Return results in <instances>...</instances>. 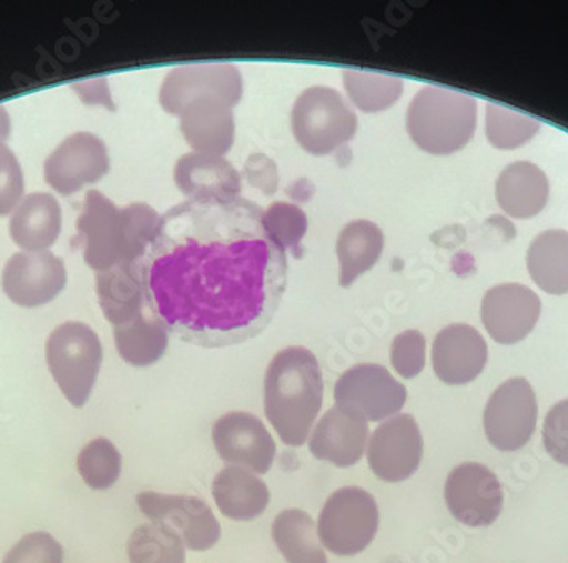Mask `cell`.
<instances>
[{
  "label": "cell",
  "mask_w": 568,
  "mask_h": 563,
  "mask_svg": "<svg viewBox=\"0 0 568 563\" xmlns=\"http://www.w3.org/2000/svg\"><path fill=\"white\" fill-rule=\"evenodd\" d=\"M136 265L150 313L210 350L257 338L288 286V255L244 197L169 208Z\"/></svg>",
  "instance_id": "obj_1"
},
{
  "label": "cell",
  "mask_w": 568,
  "mask_h": 563,
  "mask_svg": "<svg viewBox=\"0 0 568 563\" xmlns=\"http://www.w3.org/2000/svg\"><path fill=\"white\" fill-rule=\"evenodd\" d=\"M324 379L312 351L302 345L281 350L264 379V412L286 446H303L322 411Z\"/></svg>",
  "instance_id": "obj_2"
},
{
  "label": "cell",
  "mask_w": 568,
  "mask_h": 563,
  "mask_svg": "<svg viewBox=\"0 0 568 563\" xmlns=\"http://www.w3.org/2000/svg\"><path fill=\"white\" fill-rule=\"evenodd\" d=\"M412 142L430 155H452L477 130V101L452 89L426 86L416 92L405 117Z\"/></svg>",
  "instance_id": "obj_3"
},
{
  "label": "cell",
  "mask_w": 568,
  "mask_h": 563,
  "mask_svg": "<svg viewBox=\"0 0 568 563\" xmlns=\"http://www.w3.org/2000/svg\"><path fill=\"white\" fill-rule=\"evenodd\" d=\"M357 124L353 108L328 86H312L293 102V137L312 155H331L343 149L356 135Z\"/></svg>",
  "instance_id": "obj_4"
},
{
  "label": "cell",
  "mask_w": 568,
  "mask_h": 563,
  "mask_svg": "<svg viewBox=\"0 0 568 563\" xmlns=\"http://www.w3.org/2000/svg\"><path fill=\"white\" fill-rule=\"evenodd\" d=\"M47 363L70 404L84 408L101 370V339L84 322H65L48 338Z\"/></svg>",
  "instance_id": "obj_5"
},
{
  "label": "cell",
  "mask_w": 568,
  "mask_h": 563,
  "mask_svg": "<svg viewBox=\"0 0 568 563\" xmlns=\"http://www.w3.org/2000/svg\"><path fill=\"white\" fill-rule=\"evenodd\" d=\"M379 526L375 497L361 487L335 491L322 507L317 533L322 546L337 556L365 552Z\"/></svg>",
  "instance_id": "obj_6"
},
{
  "label": "cell",
  "mask_w": 568,
  "mask_h": 563,
  "mask_svg": "<svg viewBox=\"0 0 568 563\" xmlns=\"http://www.w3.org/2000/svg\"><path fill=\"white\" fill-rule=\"evenodd\" d=\"M244 95V77L234 63H194L169 70L159 89V104L181 117L191 102L216 99L235 108Z\"/></svg>",
  "instance_id": "obj_7"
},
{
  "label": "cell",
  "mask_w": 568,
  "mask_h": 563,
  "mask_svg": "<svg viewBox=\"0 0 568 563\" xmlns=\"http://www.w3.org/2000/svg\"><path fill=\"white\" fill-rule=\"evenodd\" d=\"M335 408L366 422H379L404 409L407 389L379 364L363 363L341 374L334 386Z\"/></svg>",
  "instance_id": "obj_8"
},
{
  "label": "cell",
  "mask_w": 568,
  "mask_h": 563,
  "mask_svg": "<svg viewBox=\"0 0 568 563\" xmlns=\"http://www.w3.org/2000/svg\"><path fill=\"white\" fill-rule=\"evenodd\" d=\"M538 400L526 379H510L488 399L484 412L485 436L499 451H518L535 434Z\"/></svg>",
  "instance_id": "obj_9"
},
{
  "label": "cell",
  "mask_w": 568,
  "mask_h": 563,
  "mask_svg": "<svg viewBox=\"0 0 568 563\" xmlns=\"http://www.w3.org/2000/svg\"><path fill=\"white\" fill-rule=\"evenodd\" d=\"M77 230L84 240V259L89 268L102 273L116 265L130 264L123 214L101 191L85 194L84 210L77 220Z\"/></svg>",
  "instance_id": "obj_10"
},
{
  "label": "cell",
  "mask_w": 568,
  "mask_h": 563,
  "mask_svg": "<svg viewBox=\"0 0 568 563\" xmlns=\"http://www.w3.org/2000/svg\"><path fill=\"white\" fill-rule=\"evenodd\" d=\"M445 501L456 521L470 527H487L499 520L504 492L493 470L480 463L453 469L445 485Z\"/></svg>",
  "instance_id": "obj_11"
},
{
  "label": "cell",
  "mask_w": 568,
  "mask_h": 563,
  "mask_svg": "<svg viewBox=\"0 0 568 563\" xmlns=\"http://www.w3.org/2000/svg\"><path fill=\"white\" fill-rule=\"evenodd\" d=\"M136 504L143 516L164 523L183 539L186 549L206 552L219 543L222 527L206 502L191 495L140 492Z\"/></svg>",
  "instance_id": "obj_12"
},
{
  "label": "cell",
  "mask_w": 568,
  "mask_h": 563,
  "mask_svg": "<svg viewBox=\"0 0 568 563\" xmlns=\"http://www.w3.org/2000/svg\"><path fill=\"white\" fill-rule=\"evenodd\" d=\"M106 143L94 133L79 131L63 140L44 162V179L63 194L77 193L85 184L101 181L110 172Z\"/></svg>",
  "instance_id": "obj_13"
},
{
  "label": "cell",
  "mask_w": 568,
  "mask_h": 563,
  "mask_svg": "<svg viewBox=\"0 0 568 563\" xmlns=\"http://www.w3.org/2000/svg\"><path fill=\"white\" fill-rule=\"evenodd\" d=\"M423 451V434L416 419L410 414L395 415L379 424L369 438V469L383 482L398 484L419 470Z\"/></svg>",
  "instance_id": "obj_14"
},
{
  "label": "cell",
  "mask_w": 568,
  "mask_h": 563,
  "mask_svg": "<svg viewBox=\"0 0 568 563\" xmlns=\"http://www.w3.org/2000/svg\"><path fill=\"white\" fill-rule=\"evenodd\" d=\"M213 444L223 462L266 475L276 459V443L266 425L248 412H230L213 424Z\"/></svg>",
  "instance_id": "obj_15"
},
{
  "label": "cell",
  "mask_w": 568,
  "mask_h": 563,
  "mask_svg": "<svg viewBox=\"0 0 568 563\" xmlns=\"http://www.w3.org/2000/svg\"><path fill=\"white\" fill-rule=\"evenodd\" d=\"M67 270L62 259L51 252H18L9 259L2 273L8 299L19 306L47 305L62 293Z\"/></svg>",
  "instance_id": "obj_16"
},
{
  "label": "cell",
  "mask_w": 568,
  "mask_h": 563,
  "mask_svg": "<svg viewBox=\"0 0 568 563\" xmlns=\"http://www.w3.org/2000/svg\"><path fill=\"white\" fill-rule=\"evenodd\" d=\"M480 315L494 341L504 345L518 344L538 324L541 300L525 284H497L484 294Z\"/></svg>",
  "instance_id": "obj_17"
},
{
  "label": "cell",
  "mask_w": 568,
  "mask_h": 563,
  "mask_svg": "<svg viewBox=\"0 0 568 563\" xmlns=\"http://www.w3.org/2000/svg\"><path fill=\"white\" fill-rule=\"evenodd\" d=\"M488 360L484 335L468 324H452L437 332L433 342V370L446 385L475 382Z\"/></svg>",
  "instance_id": "obj_18"
},
{
  "label": "cell",
  "mask_w": 568,
  "mask_h": 563,
  "mask_svg": "<svg viewBox=\"0 0 568 563\" xmlns=\"http://www.w3.org/2000/svg\"><path fill=\"white\" fill-rule=\"evenodd\" d=\"M174 182L186 200H235L242 193V175L225 157L190 152L179 157Z\"/></svg>",
  "instance_id": "obj_19"
},
{
  "label": "cell",
  "mask_w": 568,
  "mask_h": 563,
  "mask_svg": "<svg viewBox=\"0 0 568 563\" xmlns=\"http://www.w3.org/2000/svg\"><path fill=\"white\" fill-rule=\"evenodd\" d=\"M368 438L366 421L343 409L332 408L318 421L310 438V453L321 462L349 469L363 459Z\"/></svg>",
  "instance_id": "obj_20"
},
{
  "label": "cell",
  "mask_w": 568,
  "mask_h": 563,
  "mask_svg": "<svg viewBox=\"0 0 568 563\" xmlns=\"http://www.w3.org/2000/svg\"><path fill=\"white\" fill-rule=\"evenodd\" d=\"M179 130L193 152L225 157L235 142L234 108L216 99L191 102L179 117Z\"/></svg>",
  "instance_id": "obj_21"
},
{
  "label": "cell",
  "mask_w": 568,
  "mask_h": 563,
  "mask_svg": "<svg viewBox=\"0 0 568 563\" xmlns=\"http://www.w3.org/2000/svg\"><path fill=\"white\" fill-rule=\"evenodd\" d=\"M62 232V208L48 193L28 194L12 213L9 233L26 252H47Z\"/></svg>",
  "instance_id": "obj_22"
},
{
  "label": "cell",
  "mask_w": 568,
  "mask_h": 563,
  "mask_svg": "<svg viewBox=\"0 0 568 563\" xmlns=\"http://www.w3.org/2000/svg\"><path fill=\"white\" fill-rule=\"evenodd\" d=\"M496 197L499 207L513 219H531L547 207L550 184L538 165L519 160L500 172Z\"/></svg>",
  "instance_id": "obj_23"
},
{
  "label": "cell",
  "mask_w": 568,
  "mask_h": 563,
  "mask_svg": "<svg viewBox=\"0 0 568 563\" xmlns=\"http://www.w3.org/2000/svg\"><path fill=\"white\" fill-rule=\"evenodd\" d=\"M212 494L220 513L234 521L257 520L271 501L263 480L241 466L223 469L213 480Z\"/></svg>",
  "instance_id": "obj_24"
},
{
  "label": "cell",
  "mask_w": 568,
  "mask_h": 563,
  "mask_svg": "<svg viewBox=\"0 0 568 563\" xmlns=\"http://www.w3.org/2000/svg\"><path fill=\"white\" fill-rule=\"evenodd\" d=\"M95 293L108 322L120 328L142 315L145 306L139 265H116L113 270L98 273Z\"/></svg>",
  "instance_id": "obj_25"
},
{
  "label": "cell",
  "mask_w": 568,
  "mask_h": 563,
  "mask_svg": "<svg viewBox=\"0 0 568 563\" xmlns=\"http://www.w3.org/2000/svg\"><path fill=\"white\" fill-rule=\"evenodd\" d=\"M385 248V235L376 223L369 220H354L341 230L335 244L339 259V284L351 286L357 278L368 273L379 261Z\"/></svg>",
  "instance_id": "obj_26"
},
{
  "label": "cell",
  "mask_w": 568,
  "mask_h": 563,
  "mask_svg": "<svg viewBox=\"0 0 568 563\" xmlns=\"http://www.w3.org/2000/svg\"><path fill=\"white\" fill-rule=\"evenodd\" d=\"M528 271L545 293H568V232L547 230L528 249Z\"/></svg>",
  "instance_id": "obj_27"
},
{
  "label": "cell",
  "mask_w": 568,
  "mask_h": 563,
  "mask_svg": "<svg viewBox=\"0 0 568 563\" xmlns=\"http://www.w3.org/2000/svg\"><path fill=\"white\" fill-rule=\"evenodd\" d=\"M271 533L286 562L328 563L314 520L302 509H288L277 514Z\"/></svg>",
  "instance_id": "obj_28"
},
{
  "label": "cell",
  "mask_w": 568,
  "mask_h": 563,
  "mask_svg": "<svg viewBox=\"0 0 568 563\" xmlns=\"http://www.w3.org/2000/svg\"><path fill=\"white\" fill-rule=\"evenodd\" d=\"M114 342L121 360L135 368L152 366L169 348V331L158 316H136L130 324L114 328Z\"/></svg>",
  "instance_id": "obj_29"
},
{
  "label": "cell",
  "mask_w": 568,
  "mask_h": 563,
  "mask_svg": "<svg viewBox=\"0 0 568 563\" xmlns=\"http://www.w3.org/2000/svg\"><path fill=\"white\" fill-rule=\"evenodd\" d=\"M343 82L347 98L363 113H382L397 104L404 94V80L385 73L344 70Z\"/></svg>",
  "instance_id": "obj_30"
},
{
  "label": "cell",
  "mask_w": 568,
  "mask_h": 563,
  "mask_svg": "<svg viewBox=\"0 0 568 563\" xmlns=\"http://www.w3.org/2000/svg\"><path fill=\"white\" fill-rule=\"evenodd\" d=\"M130 563H184L186 545L171 526L146 523L136 527L128 540Z\"/></svg>",
  "instance_id": "obj_31"
},
{
  "label": "cell",
  "mask_w": 568,
  "mask_h": 563,
  "mask_svg": "<svg viewBox=\"0 0 568 563\" xmlns=\"http://www.w3.org/2000/svg\"><path fill=\"white\" fill-rule=\"evenodd\" d=\"M77 470L92 491H108L121 475L120 451L106 438H98L77 456Z\"/></svg>",
  "instance_id": "obj_32"
},
{
  "label": "cell",
  "mask_w": 568,
  "mask_h": 563,
  "mask_svg": "<svg viewBox=\"0 0 568 563\" xmlns=\"http://www.w3.org/2000/svg\"><path fill=\"white\" fill-rule=\"evenodd\" d=\"M539 123L535 118L514 113L499 104L485 108V131L487 140L496 149L510 150L528 143L538 133Z\"/></svg>",
  "instance_id": "obj_33"
},
{
  "label": "cell",
  "mask_w": 568,
  "mask_h": 563,
  "mask_svg": "<svg viewBox=\"0 0 568 563\" xmlns=\"http://www.w3.org/2000/svg\"><path fill=\"white\" fill-rule=\"evenodd\" d=\"M264 225L284 251L296 254L308 232V217L298 204L274 201L264 210Z\"/></svg>",
  "instance_id": "obj_34"
},
{
  "label": "cell",
  "mask_w": 568,
  "mask_h": 563,
  "mask_svg": "<svg viewBox=\"0 0 568 563\" xmlns=\"http://www.w3.org/2000/svg\"><path fill=\"white\" fill-rule=\"evenodd\" d=\"M121 214H123L124 230H126L130 264H139L158 229L161 214L146 203L128 204L121 208Z\"/></svg>",
  "instance_id": "obj_35"
},
{
  "label": "cell",
  "mask_w": 568,
  "mask_h": 563,
  "mask_svg": "<svg viewBox=\"0 0 568 563\" xmlns=\"http://www.w3.org/2000/svg\"><path fill=\"white\" fill-rule=\"evenodd\" d=\"M392 364L402 379H416L426 366V338L419 331H405L392 342Z\"/></svg>",
  "instance_id": "obj_36"
},
{
  "label": "cell",
  "mask_w": 568,
  "mask_h": 563,
  "mask_svg": "<svg viewBox=\"0 0 568 563\" xmlns=\"http://www.w3.org/2000/svg\"><path fill=\"white\" fill-rule=\"evenodd\" d=\"M4 563H63V550L51 534H26L9 550Z\"/></svg>",
  "instance_id": "obj_37"
},
{
  "label": "cell",
  "mask_w": 568,
  "mask_h": 563,
  "mask_svg": "<svg viewBox=\"0 0 568 563\" xmlns=\"http://www.w3.org/2000/svg\"><path fill=\"white\" fill-rule=\"evenodd\" d=\"M24 175L18 157L6 143H0V217L11 213L21 203Z\"/></svg>",
  "instance_id": "obj_38"
},
{
  "label": "cell",
  "mask_w": 568,
  "mask_h": 563,
  "mask_svg": "<svg viewBox=\"0 0 568 563\" xmlns=\"http://www.w3.org/2000/svg\"><path fill=\"white\" fill-rule=\"evenodd\" d=\"M544 444L551 459L568 466V399L550 409L544 425Z\"/></svg>",
  "instance_id": "obj_39"
},
{
  "label": "cell",
  "mask_w": 568,
  "mask_h": 563,
  "mask_svg": "<svg viewBox=\"0 0 568 563\" xmlns=\"http://www.w3.org/2000/svg\"><path fill=\"white\" fill-rule=\"evenodd\" d=\"M244 179L261 193L273 197L280 188V171L276 162L263 152H254L247 157L244 165Z\"/></svg>",
  "instance_id": "obj_40"
},
{
  "label": "cell",
  "mask_w": 568,
  "mask_h": 563,
  "mask_svg": "<svg viewBox=\"0 0 568 563\" xmlns=\"http://www.w3.org/2000/svg\"><path fill=\"white\" fill-rule=\"evenodd\" d=\"M9 133H11V118H9L8 111L0 105V143L8 140Z\"/></svg>",
  "instance_id": "obj_41"
}]
</instances>
